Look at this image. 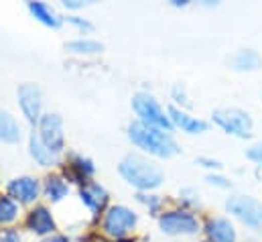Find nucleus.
I'll list each match as a JSON object with an SVG mask.
<instances>
[{"instance_id":"1","label":"nucleus","mask_w":262,"mask_h":242,"mask_svg":"<svg viewBox=\"0 0 262 242\" xmlns=\"http://www.w3.org/2000/svg\"><path fill=\"white\" fill-rule=\"evenodd\" d=\"M128 138L138 149H142V151H146L148 155H155V157L169 159V157L179 153V145L171 136V132H165L161 128L142 124L140 120H134L128 124Z\"/></svg>"},{"instance_id":"2","label":"nucleus","mask_w":262,"mask_h":242,"mask_svg":"<svg viewBox=\"0 0 262 242\" xmlns=\"http://www.w3.org/2000/svg\"><path fill=\"white\" fill-rule=\"evenodd\" d=\"M120 175L124 177V182L130 183L132 187L146 191V189H157L161 183L165 182V173L159 165H155L152 161H148L146 157L140 155H126L120 165H118Z\"/></svg>"},{"instance_id":"3","label":"nucleus","mask_w":262,"mask_h":242,"mask_svg":"<svg viewBox=\"0 0 262 242\" xmlns=\"http://www.w3.org/2000/svg\"><path fill=\"white\" fill-rule=\"evenodd\" d=\"M132 110L136 112L138 120L142 124L161 128L165 132L173 130V124L169 120V114H165V110L161 108V104L150 96V94H136L132 98Z\"/></svg>"},{"instance_id":"4","label":"nucleus","mask_w":262,"mask_h":242,"mask_svg":"<svg viewBox=\"0 0 262 242\" xmlns=\"http://www.w3.org/2000/svg\"><path fill=\"white\" fill-rule=\"evenodd\" d=\"M213 122L228 134L238 138H250L252 136V118L248 112L240 108H217L213 110Z\"/></svg>"},{"instance_id":"5","label":"nucleus","mask_w":262,"mask_h":242,"mask_svg":"<svg viewBox=\"0 0 262 242\" xmlns=\"http://www.w3.org/2000/svg\"><path fill=\"white\" fill-rule=\"evenodd\" d=\"M226 210L234 214L250 230L262 234V204L250 195H234L226 201Z\"/></svg>"},{"instance_id":"6","label":"nucleus","mask_w":262,"mask_h":242,"mask_svg":"<svg viewBox=\"0 0 262 242\" xmlns=\"http://www.w3.org/2000/svg\"><path fill=\"white\" fill-rule=\"evenodd\" d=\"M16 98H18V108L23 112V116L27 118L29 124H37L43 116V94H41V88L37 84H20L18 90H16Z\"/></svg>"},{"instance_id":"7","label":"nucleus","mask_w":262,"mask_h":242,"mask_svg":"<svg viewBox=\"0 0 262 242\" xmlns=\"http://www.w3.org/2000/svg\"><path fill=\"white\" fill-rule=\"evenodd\" d=\"M136 222H138V218H136V214L132 212L130 208H126V206H112L106 212L102 226H104V232L110 234L112 238H122L128 232H132Z\"/></svg>"},{"instance_id":"8","label":"nucleus","mask_w":262,"mask_h":242,"mask_svg":"<svg viewBox=\"0 0 262 242\" xmlns=\"http://www.w3.org/2000/svg\"><path fill=\"white\" fill-rule=\"evenodd\" d=\"M39 138L43 140V145L59 155L66 149V134H63V120L59 114H43L39 120Z\"/></svg>"},{"instance_id":"9","label":"nucleus","mask_w":262,"mask_h":242,"mask_svg":"<svg viewBox=\"0 0 262 242\" xmlns=\"http://www.w3.org/2000/svg\"><path fill=\"white\" fill-rule=\"evenodd\" d=\"M159 226L165 234L171 236H179V234H195L199 230V222L193 214L185 212V210H175V212H167L159 218Z\"/></svg>"},{"instance_id":"10","label":"nucleus","mask_w":262,"mask_h":242,"mask_svg":"<svg viewBox=\"0 0 262 242\" xmlns=\"http://www.w3.org/2000/svg\"><path fill=\"white\" fill-rule=\"evenodd\" d=\"M41 185L33 177H16L8 183V195L18 204H31L39 197Z\"/></svg>"},{"instance_id":"11","label":"nucleus","mask_w":262,"mask_h":242,"mask_svg":"<svg viewBox=\"0 0 262 242\" xmlns=\"http://www.w3.org/2000/svg\"><path fill=\"white\" fill-rule=\"evenodd\" d=\"M167 114H169V120H171L173 126L181 128V130L187 132V134H201V132L207 130V122L199 120V118H195V116L183 112V110L177 108V106H169Z\"/></svg>"},{"instance_id":"12","label":"nucleus","mask_w":262,"mask_h":242,"mask_svg":"<svg viewBox=\"0 0 262 242\" xmlns=\"http://www.w3.org/2000/svg\"><path fill=\"white\" fill-rule=\"evenodd\" d=\"M79 197L94 214H100L108 204V191L100 183H83V187L79 189Z\"/></svg>"},{"instance_id":"13","label":"nucleus","mask_w":262,"mask_h":242,"mask_svg":"<svg viewBox=\"0 0 262 242\" xmlns=\"http://www.w3.org/2000/svg\"><path fill=\"white\" fill-rule=\"evenodd\" d=\"M27 228L39 236H45V234H53L55 232V220L51 216V212L43 206L35 208L29 218H27Z\"/></svg>"},{"instance_id":"14","label":"nucleus","mask_w":262,"mask_h":242,"mask_svg":"<svg viewBox=\"0 0 262 242\" xmlns=\"http://www.w3.org/2000/svg\"><path fill=\"white\" fill-rule=\"evenodd\" d=\"M209 242H236V230L226 218H213L205 226Z\"/></svg>"},{"instance_id":"15","label":"nucleus","mask_w":262,"mask_h":242,"mask_svg":"<svg viewBox=\"0 0 262 242\" xmlns=\"http://www.w3.org/2000/svg\"><path fill=\"white\" fill-rule=\"evenodd\" d=\"M29 153H31V157H33L41 167H51V165L57 163V155L51 153V151L43 145V140L39 138V132H33V134L29 136Z\"/></svg>"},{"instance_id":"16","label":"nucleus","mask_w":262,"mask_h":242,"mask_svg":"<svg viewBox=\"0 0 262 242\" xmlns=\"http://www.w3.org/2000/svg\"><path fill=\"white\" fill-rule=\"evenodd\" d=\"M228 63L236 71H254V69L262 67V57L254 49H240L228 59Z\"/></svg>"},{"instance_id":"17","label":"nucleus","mask_w":262,"mask_h":242,"mask_svg":"<svg viewBox=\"0 0 262 242\" xmlns=\"http://www.w3.org/2000/svg\"><path fill=\"white\" fill-rule=\"evenodd\" d=\"M29 12H31L41 25L51 27V29H57V27H61V23H63V18H61L49 4H45V2H29Z\"/></svg>"},{"instance_id":"18","label":"nucleus","mask_w":262,"mask_h":242,"mask_svg":"<svg viewBox=\"0 0 262 242\" xmlns=\"http://www.w3.org/2000/svg\"><path fill=\"white\" fill-rule=\"evenodd\" d=\"M0 140L10 145L20 140V124L8 110L2 108H0Z\"/></svg>"},{"instance_id":"19","label":"nucleus","mask_w":262,"mask_h":242,"mask_svg":"<svg viewBox=\"0 0 262 242\" xmlns=\"http://www.w3.org/2000/svg\"><path fill=\"white\" fill-rule=\"evenodd\" d=\"M94 171H96L94 163H92L90 159H85V157H79V155L73 157V161H71V165H69V175L77 183H85L88 177L94 175Z\"/></svg>"},{"instance_id":"20","label":"nucleus","mask_w":262,"mask_h":242,"mask_svg":"<svg viewBox=\"0 0 262 242\" xmlns=\"http://www.w3.org/2000/svg\"><path fill=\"white\" fill-rule=\"evenodd\" d=\"M66 49L71 53H77V55H96V53H102L104 45L94 39H75V41L67 43Z\"/></svg>"},{"instance_id":"21","label":"nucleus","mask_w":262,"mask_h":242,"mask_svg":"<svg viewBox=\"0 0 262 242\" xmlns=\"http://www.w3.org/2000/svg\"><path fill=\"white\" fill-rule=\"evenodd\" d=\"M45 193H47V197L51 199V201H61L63 197H66L67 193H69V187H67V183L59 177V175H51V177H47V182H45Z\"/></svg>"},{"instance_id":"22","label":"nucleus","mask_w":262,"mask_h":242,"mask_svg":"<svg viewBox=\"0 0 262 242\" xmlns=\"http://www.w3.org/2000/svg\"><path fill=\"white\" fill-rule=\"evenodd\" d=\"M18 210H16V204L12 197H6V195H0V224H10L14 222Z\"/></svg>"},{"instance_id":"23","label":"nucleus","mask_w":262,"mask_h":242,"mask_svg":"<svg viewBox=\"0 0 262 242\" xmlns=\"http://www.w3.org/2000/svg\"><path fill=\"white\" fill-rule=\"evenodd\" d=\"M67 23L73 25V27H77L79 31H92V29H94L92 23H88V21H83V18H79V16H67Z\"/></svg>"},{"instance_id":"24","label":"nucleus","mask_w":262,"mask_h":242,"mask_svg":"<svg viewBox=\"0 0 262 242\" xmlns=\"http://www.w3.org/2000/svg\"><path fill=\"white\" fill-rule=\"evenodd\" d=\"M246 157H248L250 161H254V163L262 165V145H256V147H252V149L246 153Z\"/></svg>"},{"instance_id":"25","label":"nucleus","mask_w":262,"mask_h":242,"mask_svg":"<svg viewBox=\"0 0 262 242\" xmlns=\"http://www.w3.org/2000/svg\"><path fill=\"white\" fill-rule=\"evenodd\" d=\"M173 98H175L177 102H183V104H187V106H191V104L187 102V96H185V88H183L181 84H177V86L173 88Z\"/></svg>"},{"instance_id":"26","label":"nucleus","mask_w":262,"mask_h":242,"mask_svg":"<svg viewBox=\"0 0 262 242\" xmlns=\"http://www.w3.org/2000/svg\"><path fill=\"white\" fill-rule=\"evenodd\" d=\"M207 183L209 185H217V187H230L232 185L226 177H220V175H207Z\"/></svg>"},{"instance_id":"27","label":"nucleus","mask_w":262,"mask_h":242,"mask_svg":"<svg viewBox=\"0 0 262 242\" xmlns=\"http://www.w3.org/2000/svg\"><path fill=\"white\" fill-rule=\"evenodd\" d=\"M197 163H201V165H203V167H207V169H222V163H220V161H215V159L199 157V159H197Z\"/></svg>"},{"instance_id":"28","label":"nucleus","mask_w":262,"mask_h":242,"mask_svg":"<svg viewBox=\"0 0 262 242\" xmlns=\"http://www.w3.org/2000/svg\"><path fill=\"white\" fill-rule=\"evenodd\" d=\"M0 242H23V238H20L14 230H6V232L0 236Z\"/></svg>"},{"instance_id":"29","label":"nucleus","mask_w":262,"mask_h":242,"mask_svg":"<svg viewBox=\"0 0 262 242\" xmlns=\"http://www.w3.org/2000/svg\"><path fill=\"white\" fill-rule=\"evenodd\" d=\"M63 6H66V8H73V10H77V8H83V6H85V2H81V0H66V2H63Z\"/></svg>"},{"instance_id":"30","label":"nucleus","mask_w":262,"mask_h":242,"mask_svg":"<svg viewBox=\"0 0 262 242\" xmlns=\"http://www.w3.org/2000/svg\"><path fill=\"white\" fill-rule=\"evenodd\" d=\"M43 242H69L66 236H49V238H45Z\"/></svg>"}]
</instances>
